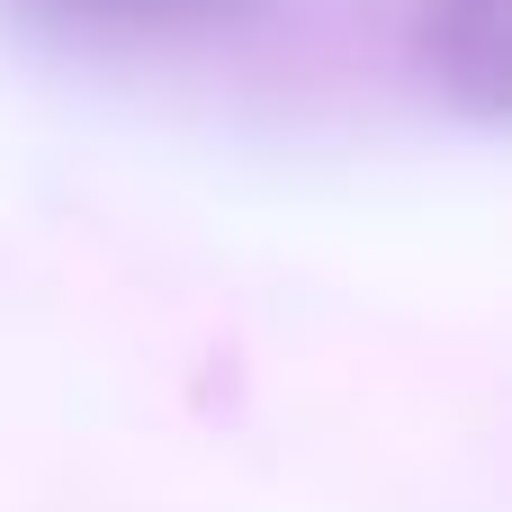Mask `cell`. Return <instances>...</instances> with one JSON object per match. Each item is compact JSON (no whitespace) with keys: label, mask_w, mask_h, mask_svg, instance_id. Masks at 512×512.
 <instances>
[{"label":"cell","mask_w":512,"mask_h":512,"mask_svg":"<svg viewBox=\"0 0 512 512\" xmlns=\"http://www.w3.org/2000/svg\"><path fill=\"white\" fill-rule=\"evenodd\" d=\"M54 18H90V27H126V36H207V27H243L270 0H45Z\"/></svg>","instance_id":"obj_1"}]
</instances>
